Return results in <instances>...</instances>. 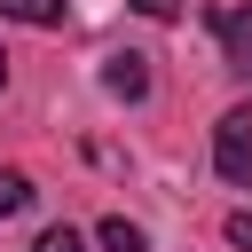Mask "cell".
I'll use <instances>...</instances> for the list:
<instances>
[{"label":"cell","instance_id":"cell-1","mask_svg":"<svg viewBox=\"0 0 252 252\" xmlns=\"http://www.w3.org/2000/svg\"><path fill=\"white\" fill-rule=\"evenodd\" d=\"M213 165H220L228 189H252V102L220 110V126H213Z\"/></svg>","mask_w":252,"mask_h":252},{"label":"cell","instance_id":"cell-2","mask_svg":"<svg viewBox=\"0 0 252 252\" xmlns=\"http://www.w3.org/2000/svg\"><path fill=\"white\" fill-rule=\"evenodd\" d=\"M102 87H110L118 102H142V94H150V55H134V47H118V55L102 63Z\"/></svg>","mask_w":252,"mask_h":252},{"label":"cell","instance_id":"cell-3","mask_svg":"<svg viewBox=\"0 0 252 252\" xmlns=\"http://www.w3.org/2000/svg\"><path fill=\"white\" fill-rule=\"evenodd\" d=\"M220 47H228V71L252 79V8H228L220 16Z\"/></svg>","mask_w":252,"mask_h":252},{"label":"cell","instance_id":"cell-4","mask_svg":"<svg viewBox=\"0 0 252 252\" xmlns=\"http://www.w3.org/2000/svg\"><path fill=\"white\" fill-rule=\"evenodd\" d=\"M94 244H102V252H150V236H142V228H134L126 213H110V220L94 228Z\"/></svg>","mask_w":252,"mask_h":252},{"label":"cell","instance_id":"cell-5","mask_svg":"<svg viewBox=\"0 0 252 252\" xmlns=\"http://www.w3.org/2000/svg\"><path fill=\"white\" fill-rule=\"evenodd\" d=\"M63 8L71 0H0V16H16V24H63Z\"/></svg>","mask_w":252,"mask_h":252},{"label":"cell","instance_id":"cell-6","mask_svg":"<svg viewBox=\"0 0 252 252\" xmlns=\"http://www.w3.org/2000/svg\"><path fill=\"white\" fill-rule=\"evenodd\" d=\"M24 205H32V181H24L16 165H0V220H16Z\"/></svg>","mask_w":252,"mask_h":252},{"label":"cell","instance_id":"cell-7","mask_svg":"<svg viewBox=\"0 0 252 252\" xmlns=\"http://www.w3.org/2000/svg\"><path fill=\"white\" fill-rule=\"evenodd\" d=\"M32 252H87V244H79V228H63V220H55V228H39V236H32Z\"/></svg>","mask_w":252,"mask_h":252},{"label":"cell","instance_id":"cell-8","mask_svg":"<svg viewBox=\"0 0 252 252\" xmlns=\"http://www.w3.org/2000/svg\"><path fill=\"white\" fill-rule=\"evenodd\" d=\"M126 8H134V16H150V24H173V16H181V0H126Z\"/></svg>","mask_w":252,"mask_h":252},{"label":"cell","instance_id":"cell-9","mask_svg":"<svg viewBox=\"0 0 252 252\" xmlns=\"http://www.w3.org/2000/svg\"><path fill=\"white\" fill-rule=\"evenodd\" d=\"M228 244H236V252H252V213H228Z\"/></svg>","mask_w":252,"mask_h":252},{"label":"cell","instance_id":"cell-10","mask_svg":"<svg viewBox=\"0 0 252 252\" xmlns=\"http://www.w3.org/2000/svg\"><path fill=\"white\" fill-rule=\"evenodd\" d=\"M0 87H8V55H0Z\"/></svg>","mask_w":252,"mask_h":252}]
</instances>
